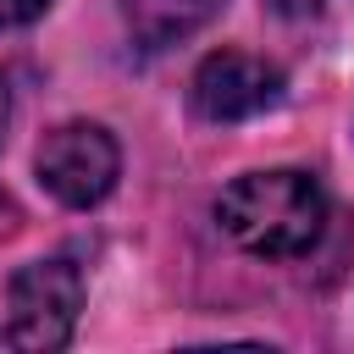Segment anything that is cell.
I'll list each match as a JSON object with an SVG mask.
<instances>
[{
    "label": "cell",
    "instance_id": "obj_5",
    "mask_svg": "<svg viewBox=\"0 0 354 354\" xmlns=\"http://www.w3.org/2000/svg\"><path fill=\"white\" fill-rule=\"evenodd\" d=\"M221 6L227 0H122V17L144 50H171V44L194 39Z\"/></svg>",
    "mask_w": 354,
    "mask_h": 354
},
{
    "label": "cell",
    "instance_id": "obj_6",
    "mask_svg": "<svg viewBox=\"0 0 354 354\" xmlns=\"http://www.w3.org/2000/svg\"><path fill=\"white\" fill-rule=\"evenodd\" d=\"M50 11V0H0V33L6 28H28Z\"/></svg>",
    "mask_w": 354,
    "mask_h": 354
},
{
    "label": "cell",
    "instance_id": "obj_3",
    "mask_svg": "<svg viewBox=\"0 0 354 354\" xmlns=\"http://www.w3.org/2000/svg\"><path fill=\"white\" fill-rule=\"evenodd\" d=\"M6 304H11V326H6L11 348H66L77 332V310H83V277L61 254L28 260L11 277Z\"/></svg>",
    "mask_w": 354,
    "mask_h": 354
},
{
    "label": "cell",
    "instance_id": "obj_2",
    "mask_svg": "<svg viewBox=\"0 0 354 354\" xmlns=\"http://www.w3.org/2000/svg\"><path fill=\"white\" fill-rule=\"evenodd\" d=\"M33 177L50 199H61L66 210H88L100 205L116 177H122V149L100 122H61L39 138L33 149Z\"/></svg>",
    "mask_w": 354,
    "mask_h": 354
},
{
    "label": "cell",
    "instance_id": "obj_4",
    "mask_svg": "<svg viewBox=\"0 0 354 354\" xmlns=\"http://www.w3.org/2000/svg\"><path fill=\"white\" fill-rule=\"evenodd\" d=\"M282 100V72L266 61V55H249V50H210L194 77H188V105L199 122H249L260 111H271Z\"/></svg>",
    "mask_w": 354,
    "mask_h": 354
},
{
    "label": "cell",
    "instance_id": "obj_1",
    "mask_svg": "<svg viewBox=\"0 0 354 354\" xmlns=\"http://www.w3.org/2000/svg\"><path fill=\"white\" fill-rule=\"evenodd\" d=\"M216 227L260 260H299L326 232V194L310 171H243L216 199Z\"/></svg>",
    "mask_w": 354,
    "mask_h": 354
},
{
    "label": "cell",
    "instance_id": "obj_7",
    "mask_svg": "<svg viewBox=\"0 0 354 354\" xmlns=\"http://www.w3.org/2000/svg\"><path fill=\"white\" fill-rule=\"evenodd\" d=\"M6 127H11V88H6V77H0V144H6Z\"/></svg>",
    "mask_w": 354,
    "mask_h": 354
}]
</instances>
